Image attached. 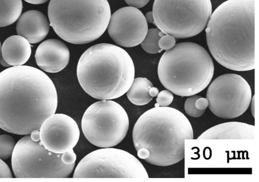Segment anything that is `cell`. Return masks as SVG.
Masks as SVG:
<instances>
[{
  "label": "cell",
  "mask_w": 259,
  "mask_h": 182,
  "mask_svg": "<svg viewBox=\"0 0 259 182\" xmlns=\"http://www.w3.org/2000/svg\"><path fill=\"white\" fill-rule=\"evenodd\" d=\"M58 105L56 87L44 72L21 65L0 72V128L29 135L54 114Z\"/></svg>",
  "instance_id": "6da1fadb"
},
{
  "label": "cell",
  "mask_w": 259,
  "mask_h": 182,
  "mask_svg": "<svg viewBox=\"0 0 259 182\" xmlns=\"http://www.w3.org/2000/svg\"><path fill=\"white\" fill-rule=\"evenodd\" d=\"M254 15L255 0H227L211 13L206 42L222 66L236 71L254 69Z\"/></svg>",
  "instance_id": "7a4b0ae2"
},
{
  "label": "cell",
  "mask_w": 259,
  "mask_h": 182,
  "mask_svg": "<svg viewBox=\"0 0 259 182\" xmlns=\"http://www.w3.org/2000/svg\"><path fill=\"white\" fill-rule=\"evenodd\" d=\"M193 139L187 117L168 106L154 107L144 112L133 130V140L138 157L159 166H167L185 156V141Z\"/></svg>",
  "instance_id": "3957f363"
},
{
  "label": "cell",
  "mask_w": 259,
  "mask_h": 182,
  "mask_svg": "<svg viewBox=\"0 0 259 182\" xmlns=\"http://www.w3.org/2000/svg\"><path fill=\"white\" fill-rule=\"evenodd\" d=\"M76 74L88 94L97 99L111 100L127 91L134 79L135 67L124 49L104 43L89 47L82 54Z\"/></svg>",
  "instance_id": "277c9868"
},
{
  "label": "cell",
  "mask_w": 259,
  "mask_h": 182,
  "mask_svg": "<svg viewBox=\"0 0 259 182\" xmlns=\"http://www.w3.org/2000/svg\"><path fill=\"white\" fill-rule=\"evenodd\" d=\"M213 60L198 44L180 42L161 56L159 79L167 90L182 97L195 95L206 88L214 73Z\"/></svg>",
  "instance_id": "5b68a950"
},
{
  "label": "cell",
  "mask_w": 259,
  "mask_h": 182,
  "mask_svg": "<svg viewBox=\"0 0 259 182\" xmlns=\"http://www.w3.org/2000/svg\"><path fill=\"white\" fill-rule=\"evenodd\" d=\"M48 14L50 25L61 38L83 44L105 32L111 10L107 0H50Z\"/></svg>",
  "instance_id": "8992f818"
},
{
  "label": "cell",
  "mask_w": 259,
  "mask_h": 182,
  "mask_svg": "<svg viewBox=\"0 0 259 182\" xmlns=\"http://www.w3.org/2000/svg\"><path fill=\"white\" fill-rule=\"evenodd\" d=\"M152 12L154 25L160 31L183 39L205 29L212 5L210 0H154Z\"/></svg>",
  "instance_id": "52a82bcc"
},
{
  "label": "cell",
  "mask_w": 259,
  "mask_h": 182,
  "mask_svg": "<svg viewBox=\"0 0 259 182\" xmlns=\"http://www.w3.org/2000/svg\"><path fill=\"white\" fill-rule=\"evenodd\" d=\"M128 127L126 111L111 100L93 103L85 110L81 119V129L86 139L101 148L112 147L120 143Z\"/></svg>",
  "instance_id": "ba28073f"
},
{
  "label": "cell",
  "mask_w": 259,
  "mask_h": 182,
  "mask_svg": "<svg viewBox=\"0 0 259 182\" xmlns=\"http://www.w3.org/2000/svg\"><path fill=\"white\" fill-rule=\"evenodd\" d=\"M61 156L48 150L40 141H33L30 135H26L14 147L11 156L13 173L17 178L68 177L75 163H64Z\"/></svg>",
  "instance_id": "9c48e42d"
},
{
  "label": "cell",
  "mask_w": 259,
  "mask_h": 182,
  "mask_svg": "<svg viewBox=\"0 0 259 182\" xmlns=\"http://www.w3.org/2000/svg\"><path fill=\"white\" fill-rule=\"evenodd\" d=\"M73 178H148L142 163L124 150L106 147L93 151L78 163Z\"/></svg>",
  "instance_id": "30bf717a"
},
{
  "label": "cell",
  "mask_w": 259,
  "mask_h": 182,
  "mask_svg": "<svg viewBox=\"0 0 259 182\" xmlns=\"http://www.w3.org/2000/svg\"><path fill=\"white\" fill-rule=\"evenodd\" d=\"M206 96L208 107L215 115L230 119L246 111L250 104L252 92L242 76L229 73L218 76L211 82Z\"/></svg>",
  "instance_id": "8fae6325"
},
{
  "label": "cell",
  "mask_w": 259,
  "mask_h": 182,
  "mask_svg": "<svg viewBox=\"0 0 259 182\" xmlns=\"http://www.w3.org/2000/svg\"><path fill=\"white\" fill-rule=\"evenodd\" d=\"M107 29L110 37L117 45L131 47L142 42L148 26L142 12L129 6L121 8L111 15Z\"/></svg>",
  "instance_id": "7c38bea8"
},
{
  "label": "cell",
  "mask_w": 259,
  "mask_h": 182,
  "mask_svg": "<svg viewBox=\"0 0 259 182\" xmlns=\"http://www.w3.org/2000/svg\"><path fill=\"white\" fill-rule=\"evenodd\" d=\"M40 141L48 150L62 154L77 144L80 131L76 122L70 116L54 113L48 117L39 129Z\"/></svg>",
  "instance_id": "4fadbf2b"
},
{
  "label": "cell",
  "mask_w": 259,
  "mask_h": 182,
  "mask_svg": "<svg viewBox=\"0 0 259 182\" xmlns=\"http://www.w3.org/2000/svg\"><path fill=\"white\" fill-rule=\"evenodd\" d=\"M35 58L37 66L45 72L55 73L63 70L70 58L69 50L60 40L49 39L37 47Z\"/></svg>",
  "instance_id": "5bb4252c"
},
{
  "label": "cell",
  "mask_w": 259,
  "mask_h": 182,
  "mask_svg": "<svg viewBox=\"0 0 259 182\" xmlns=\"http://www.w3.org/2000/svg\"><path fill=\"white\" fill-rule=\"evenodd\" d=\"M50 22L41 12L29 10L20 15L16 24L18 35L26 39L30 43L42 41L48 35Z\"/></svg>",
  "instance_id": "9a60e30c"
},
{
  "label": "cell",
  "mask_w": 259,
  "mask_h": 182,
  "mask_svg": "<svg viewBox=\"0 0 259 182\" xmlns=\"http://www.w3.org/2000/svg\"><path fill=\"white\" fill-rule=\"evenodd\" d=\"M253 125L239 122H230L215 125L202 133L197 140H253Z\"/></svg>",
  "instance_id": "2e32d148"
},
{
  "label": "cell",
  "mask_w": 259,
  "mask_h": 182,
  "mask_svg": "<svg viewBox=\"0 0 259 182\" xmlns=\"http://www.w3.org/2000/svg\"><path fill=\"white\" fill-rule=\"evenodd\" d=\"M31 53L30 43L19 35L9 37L2 45V56L12 67L23 65L29 59Z\"/></svg>",
  "instance_id": "e0dca14e"
},
{
  "label": "cell",
  "mask_w": 259,
  "mask_h": 182,
  "mask_svg": "<svg viewBox=\"0 0 259 182\" xmlns=\"http://www.w3.org/2000/svg\"><path fill=\"white\" fill-rule=\"evenodd\" d=\"M153 84L146 78L138 77L134 79L127 90L126 96L131 102L136 105H144L149 103L153 97L149 94V89Z\"/></svg>",
  "instance_id": "ac0fdd59"
},
{
  "label": "cell",
  "mask_w": 259,
  "mask_h": 182,
  "mask_svg": "<svg viewBox=\"0 0 259 182\" xmlns=\"http://www.w3.org/2000/svg\"><path fill=\"white\" fill-rule=\"evenodd\" d=\"M22 0H0V27L10 25L20 16Z\"/></svg>",
  "instance_id": "d6986e66"
},
{
  "label": "cell",
  "mask_w": 259,
  "mask_h": 182,
  "mask_svg": "<svg viewBox=\"0 0 259 182\" xmlns=\"http://www.w3.org/2000/svg\"><path fill=\"white\" fill-rule=\"evenodd\" d=\"M160 30L156 28L148 30L147 34L140 43L142 48L147 52L155 54L162 51L159 47L158 42L160 37L159 35Z\"/></svg>",
  "instance_id": "ffe728a7"
},
{
  "label": "cell",
  "mask_w": 259,
  "mask_h": 182,
  "mask_svg": "<svg viewBox=\"0 0 259 182\" xmlns=\"http://www.w3.org/2000/svg\"><path fill=\"white\" fill-rule=\"evenodd\" d=\"M16 143L12 137L0 135V159L6 160L12 156Z\"/></svg>",
  "instance_id": "44dd1931"
},
{
  "label": "cell",
  "mask_w": 259,
  "mask_h": 182,
  "mask_svg": "<svg viewBox=\"0 0 259 182\" xmlns=\"http://www.w3.org/2000/svg\"><path fill=\"white\" fill-rule=\"evenodd\" d=\"M187 98L184 103V109L186 113L193 117H198L201 116L205 110H200L197 109L195 106L196 100L200 97L199 95H193Z\"/></svg>",
  "instance_id": "7402d4cb"
},
{
  "label": "cell",
  "mask_w": 259,
  "mask_h": 182,
  "mask_svg": "<svg viewBox=\"0 0 259 182\" xmlns=\"http://www.w3.org/2000/svg\"><path fill=\"white\" fill-rule=\"evenodd\" d=\"M174 99L172 93L168 90H163L159 92L156 98V103L159 106L165 107L170 105Z\"/></svg>",
  "instance_id": "603a6c76"
},
{
  "label": "cell",
  "mask_w": 259,
  "mask_h": 182,
  "mask_svg": "<svg viewBox=\"0 0 259 182\" xmlns=\"http://www.w3.org/2000/svg\"><path fill=\"white\" fill-rule=\"evenodd\" d=\"M176 44L175 38L168 34H165L159 39L158 45L162 50L171 49Z\"/></svg>",
  "instance_id": "cb8c5ba5"
},
{
  "label": "cell",
  "mask_w": 259,
  "mask_h": 182,
  "mask_svg": "<svg viewBox=\"0 0 259 182\" xmlns=\"http://www.w3.org/2000/svg\"><path fill=\"white\" fill-rule=\"evenodd\" d=\"M61 159L62 162L66 164H71L75 163L76 159V155L73 149L62 153Z\"/></svg>",
  "instance_id": "d4e9b609"
},
{
  "label": "cell",
  "mask_w": 259,
  "mask_h": 182,
  "mask_svg": "<svg viewBox=\"0 0 259 182\" xmlns=\"http://www.w3.org/2000/svg\"><path fill=\"white\" fill-rule=\"evenodd\" d=\"M0 177H12V172L8 165L0 159Z\"/></svg>",
  "instance_id": "484cf974"
},
{
  "label": "cell",
  "mask_w": 259,
  "mask_h": 182,
  "mask_svg": "<svg viewBox=\"0 0 259 182\" xmlns=\"http://www.w3.org/2000/svg\"><path fill=\"white\" fill-rule=\"evenodd\" d=\"M130 7L137 9L141 8L146 6L150 0H124Z\"/></svg>",
  "instance_id": "4316f807"
},
{
  "label": "cell",
  "mask_w": 259,
  "mask_h": 182,
  "mask_svg": "<svg viewBox=\"0 0 259 182\" xmlns=\"http://www.w3.org/2000/svg\"><path fill=\"white\" fill-rule=\"evenodd\" d=\"M196 107L200 110H205L208 106L209 102L206 98L200 96L195 101Z\"/></svg>",
  "instance_id": "83f0119b"
},
{
  "label": "cell",
  "mask_w": 259,
  "mask_h": 182,
  "mask_svg": "<svg viewBox=\"0 0 259 182\" xmlns=\"http://www.w3.org/2000/svg\"><path fill=\"white\" fill-rule=\"evenodd\" d=\"M31 140L35 142L40 141V133L39 130H34L29 134Z\"/></svg>",
  "instance_id": "f1b7e54d"
},
{
  "label": "cell",
  "mask_w": 259,
  "mask_h": 182,
  "mask_svg": "<svg viewBox=\"0 0 259 182\" xmlns=\"http://www.w3.org/2000/svg\"><path fill=\"white\" fill-rule=\"evenodd\" d=\"M145 17L147 22L154 24L152 12L150 11L147 12L146 14Z\"/></svg>",
  "instance_id": "f546056e"
},
{
  "label": "cell",
  "mask_w": 259,
  "mask_h": 182,
  "mask_svg": "<svg viewBox=\"0 0 259 182\" xmlns=\"http://www.w3.org/2000/svg\"><path fill=\"white\" fill-rule=\"evenodd\" d=\"M149 92L150 95L152 97H154L157 96L158 94L159 93V90L156 87L153 86L149 89Z\"/></svg>",
  "instance_id": "4dcf8cb0"
},
{
  "label": "cell",
  "mask_w": 259,
  "mask_h": 182,
  "mask_svg": "<svg viewBox=\"0 0 259 182\" xmlns=\"http://www.w3.org/2000/svg\"><path fill=\"white\" fill-rule=\"evenodd\" d=\"M27 3L34 5L42 4L46 3L49 0H24Z\"/></svg>",
  "instance_id": "1f68e13d"
},
{
  "label": "cell",
  "mask_w": 259,
  "mask_h": 182,
  "mask_svg": "<svg viewBox=\"0 0 259 182\" xmlns=\"http://www.w3.org/2000/svg\"><path fill=\"white\" fill-rule=\"evenodd\" d=\"M254 96H253L251 100V111L253 117H254Z\"/></svg>",
  "instance_id": "d6a6232c"
},
{
  "label": "cell",
  "mask_w": 259,
  "mask_h": 182,
  "mask_svg": "<svg viewBox=\"0 0 259 182\" xmlns=\"http://www.w3.org/2000/svg\"><path fill=\"white\" fill-rule=\"evenodd\" d=\"M0 63L3 66L5 67H8L10 66V65L6 62L2 55H0Z\"/></svg>",
  "instance_id": "836d02e7"
},
{
  "label": "cell",
  "mask_w": 259,
  "mask_h": 182,
  "mask_svg": "<svg viewBox=\"0 0 259 182\" xmlns=\"http://www.w3.org/2000/svg\"><path fill=\"white\" fill-rule=\"evenodd\" d=\"M1 48H2V45H1V42H0V55H1Z\"/></svg>",
  "instance_id": "e575fe53"
},
{
  "label": "cell",
  "mask_w": 259,
  "mask_h": 182,
  "mask_svg": "<svg viewBox=\"0 0 259 182\" xmlns=\"http://www.w3.org/2000/svg\"><path fill=\"white\" fill-rule=\"evenodd\" d=\"M107 1H108V0H107Z\"/></svg>",
  "instance_id": "d590c367"
}]
</instances>
